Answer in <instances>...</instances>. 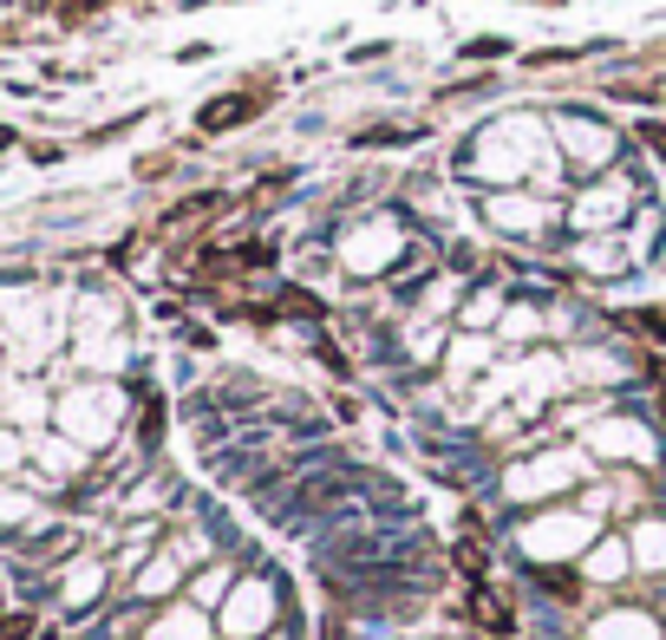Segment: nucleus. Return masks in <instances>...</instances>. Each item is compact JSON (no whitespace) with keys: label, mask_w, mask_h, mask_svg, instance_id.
<instances>
[{"label":"nucleus","mask_w":666,"mask_h":640,"mask_svg":"<svg viewBox=\"0 0 666 640\" xmlns=\"http://www.w3.org/2000/svg\"><path fill=\"white\" fill-rule=\"evenodd\" d=\"M471 615H477V628H491V635H510V628H517V615L504 608V595H497L491 582L471 589Z\"/></svg>","instance_id":"1"},{"label":"nucleus","mask_w":666,"mask_h":640,"mask_svg":"<svg viewBox=\"0 0 666 640\" xmlns=\"http://www.w3.org/2000/svg\"><path fill=\"white\" fill-rule=\"evenodd\" d=\"M249 111H255V98H222V105H209V111H203V124H209V131H229V124H235V118H249Z\"/></svg>","instance_id":"2"},{"label":"nucleus","mask_w":666,"mask_h":640,"mask_svg":"<svg viewBox=\"0 0 666 640\" xmlns=\"http://www.w3.org/2000/svg\"><path fill=\"white\" fill-rule=\"evenodd\" d=\"M0 640H26V615H20V621H7V628H0Z\"/></svg>","instance_id":"3"}]
</instances>
